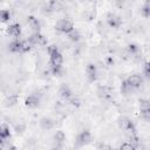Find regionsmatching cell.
<instances>
[{
  "mask_svg": "<svg viewBox=\"0 0 150 150\" xmlns=\"http://www.w3.org/2000/svg\"><path fill=\"white\" fill-rule=\"evenodd\" d=\"M86 76L89 82H95L97 80V67L94 63H89L86 67Z\"/></svg>",
  "mask_w": 150,
  "mask_h": 150,
  "instance_id": "8",
  "label": "cell"
},
{
  "mask_svg": "<svg viewBox=\"0 0 150 150\" xmlns=\"http://www.w3.org/2000/svg\"><path fill=\"white\" fill-rule=\"evenodd\" d=\"M141 15L145 19L150 16V2L149 1H145L144 5L141 7Z\"/></svg>",
  "mask_w": 150,
  "mask_h": 150,
  "instance_id": "17",
  "label": "cell"
},
{
  "mask_svg": "<svg viewBox=\"0 0 150 150\" xmlns=\"http://www.w3.org/2000/svg\"><path fill=\"white\" fill-rule=\"evenodd\" d=\"M91 141H93V135L89 130H82L76 136V144L79 146H84V145L91 143Z\"/></svg>",
  "mask_w": 150,
  "mask_h": 150,
  "instance_id": "3",
  "label": "cell"
},
{
  "mask_svg": "<svg viewBox=\"0 0 150 150\" xmlns=\"http://www.w3.org/2000/svg\"><path fill=\"white\" fill-rule=\"evenodd\" d=\"M131 122H132V121H130V120H129L128 117H125V116H120V117L117 118V121H116L118 129H120V130H123V131H127V129L129 128V125H130Z\"/></svg>",
  "mask_w": 150,
  "mask_h": 150,
  "instance_id": "12",
  "label": "cell"
},
{
  "mask_svg": "<svg viewBox=\"0 0 150 150\" xmlns=\"http://www.w3.org/2000/svg\"><path fill=\"white\" fill-rule=\"evenodd\" d=\"M27 41L33 46H38V47H45L47 45V38L45 35H42L40 32L39 33H33L28 39Z\"/></svg>",
  "mask_w": 150,
  "mask_h": 150,
  "instance_id": "2",
  "label": "cell"
},
{
  "mask_svg": "<svg viewBox=\"0 0 150 150\" xmlns=\"http://www.w3.org/2000/svg\"><path fill=\"white\" fill-rule=\"evenodd\" d=\"M132 89H138L142 84H143V77L139 74H132L130 75L128 79L124 80Z\"/></svg>",
  "mask_w": 150,
  "mask_h": 150,
  "instance_id": "5",
  "label": "cell"
},
{
  "mask_svg": "<svg viewBox=\"0 0 150 150\" xmlns=\"http://www.w3.org/2000/svg\"><path fill=\"white\" fill-rule=\"evenodd\" d=\"M8 49L11 53H21V41H19L18 39L13 40L8 45Z\"/></svg>",
  "mask_w": 150,
  "mask_h": 150,
  "instance_id": "15",
  "label": "cell"
},
{
  "mask_svg": "<svg viewBox=\"0 0 150 150\" xmlns=\"http://www.w3.org/2000/svg\"><path fill=\"white\" fill-rule=\"evenodd\" d=\"M0 128H1V125H0Z\"/></svg>",
  "mask_w": 150,
  "mask_h": 150,
  "instance_id": "32",
  "label": "cell"
},
{
  "mask_svg": "<svg viewBox=\"0 0 150 150\" xmlns=\"http://www.w3.org/2000/svg\"><path fill=\"white\" fill-rule=\"evenodd\" d=\"M39 124H40V128L42 129V130H52L54 127H55V122L50 118V117H47V116H45V117H42L41 120H40V122H39Z\"/></svg>",
  "mask_w": 150,
  "mask_h": 150,
  "instance_id": "10",
  "label": "cell"
},
{
  "mask_svg": "<svg viewBox=\"0 0 150 150\" xmlns=\"http://www.w3.org/2000/svg\"><path fill=\"white\" fill-rule=\"evenodd\" d=\"M4 149V144H0V150H2Z\"/></svg>",
  "mask_w": 150,
  "mask_h": 150,
  "instance_id": "31",
  "label": "cell"
},
{
  "mask_svg": "<svg viewBox=\"0 0 150 150\" xmlns=\"http://www.w3.org/2000/svg\"><path fill=\"white\" fill-rule=\"evenodd\" d=\"M27 23H28V26H29L33 30H35V33H39V30H40V28H41V23H40V20H39L36 16H34V15H28V16H27Z\"/></svg>",
  "mask_w": 150,
  "mask_h": 150,
  "instance_id": "11",
  "label": "cell"
},
{
  "mask_svg": "<svg viewBox=\"0 0 150 150\" xmlns=\"http://www.w3.org/2000/svg\"><path fill=\"white\" fill-rule=\"evenodd\" d=\"M8 137H11V131H9V128L6 127V125H1L0 128V139H7Z\"/></svg>",
  "mask_w": 150,
  "mask_h": 150,
  "instance_id": "18",
  "label": "cell"
},
{
  "mask_svg": "<svg viewBox=\"0 0 150 150\" xmlns=\"http://www.w3.org/2000/svg\"><path fill=\"white\" fill-rule=\"evenodd\" d=\"M5 105L8 107V108H12V107H15L18 103H19V96L15 95V94H12V95H8L5 101H4Z\"/></svg>",
  "mask_w": 150,
  "mask_h": 150,
  "instance_id": "14",
  "label": "cell"
},
{
  "mask_svg": "<svg viewBox=\"0 0 150 150\" xmlns=\"http://www.w3.org/2000/svg\"><path fill=\"white\" fill-rule=\"evenodd\" d=\"M6 34L8 36H12L14 39H18L20 35H21V26L20 23L15 22V23H12L9 26H7L6 28Z\"/></svg>",
  "mask_w": 150,
  "mask_h": 150,
  "instance_id": "6",
  "label": "cell"
},
{
  "mask_svg": "<svg viewBox=\"0 0 150 150\" xmlns=\"http://www.w3.org/2000/svg\"><path fill=\"white\" fill-rule=\"evenodd\" d=\"M40 104V97L36 94H29L25 98V105L29 109H35Z\"/></svg>",
  "mask_w": 150,
  "mask_h": 150,
  "instance_id": "7",
  "label": "cell"
},
{
  "mask_svg": "<svg viewBox=\"0 0 150 150\" xmlns=\"http://www.w3.org/2000/svg\"><path fill=\"white\" fill-rule=\"evenodd\" d=\"M68 35V39L71 41V42H77V41H80V39H81V35H80V33L77 32V30H73V32H70L69 34H67Z\"/></svg>",
  "mask_w": 150,
  "mask_h": 150,
  "instance_id": "21",
  "label": "cell"
},
{
  "mask_svg": "<svg viewBox=\"0 0 150 150\" xmlns=\"http://www.w3.org/2000/svg\"><path fill=\"white\" fill-rule=\"evenodd\" d=\"M143 73H144V76H145L146 79H149V76H150V71H149V63H148V61L144 63V69H143Z\"/></svg>",
  "mask_w": 150,
  "mask_h": 150,
  "instance_id": "29",
  "label": "cell"
},
{
  "mask_svg": "<svg viewBox=\"0 0 150 150\" xmlns=\"http://www.w3.org/2000/svg\"><path fill=\"white\" fill-rule=\"evenodd\" d=\"M68 102H69L73 107H75V108L81 107V103H82V102H81V100H80V97H79V96H74V95L68 100Z\"/></svg>",
  "mask_w": 150,
  "mask_h": 150,
  "instance_id": "24",
  "label": "cell"
},
{
  "mask_svg": "<svg viewBox=\"0 0 150 150\" xmlns=\"http://www.w3.org/2000/svg\"><path fill=\"white\" fill-rule=\"evenodd\" d=\"M30 49H32V45L27 40L21 41V53H28L30 52Z\"/></svg>",
  "mask_w": 150,
  "mask_h": 150,
  "instance_id": "25",
  "label": "cell"
},
{
  "mask_svg": "<svg viewBox=\"0 0 150 150\" xmlns=\"http://www.w3.org/2000/svg\"><path fill=\"white\" fill-rule=\"evenodd\" d=\"M150 109V102L148 98H141L139 100V110L144 111V110H149Z\"/></svg>",
  "mask_w": 150,
  "mask_h": 150,
  "instance_id": "22",
  "label": "cell"
},
{
  "mask_svg": "<svg viewBox=\"0 0 150 150\" xmlns=\"http://www.w3.org/2000/svg\"><path fill=\"white\" fill-rule=\"evenodd\" d=\"M134 89L125 82V81H123L122 82V84H121V91L123 93V94H129V93H131Z\"/></svg>",
  "mask_w": 150,
  "mask_h": 150,
  "instance_id": "26",
  "label": "cell"
},
{
  "mask_svg": "<svg viewBox=\"0 0 150 150\" xmlns=\"http://www.w3.org/2000/svg\"><path fill=\"white\" fill-rule=\"evenodd\" d=\"M138 50H139V47L137 46V45H135V43H129L128 45V47H127V52H128V54L129 55H136L137 53H138Z\"/></svg>",
  "mask_w": 150,
  "mask_h": 150,
  "instance_id": "20",
  "label": "cell"
},
{
  "mask_svg": "<svg viewBox=\"0 0 150 150\" xmlns=\"http://www.w3.org/2000/svg\"><path fill=\"white\" fill-rule=\"evenodd\" d=\"M8 150H18V148H16V146H14V145H11Z\"/></svg>",
  "mask_w": 150,
  "mask_h": 150,
  "instance_id": "30",
  "label": "cell"
},
{
  "mask_svg": "<svg viewBox=\"0 0 150 150\" xmlns=\"http://www.w3.org/2000/svg\"><path fill=\"white\" fill-rule=\"evenodd\" d=\"M120 150H136L129 142H124V143H122L121 144V146H120Z\"/></svg>",
  "mask_w": 150,
  "mask_h": 150,
  "instance_id": "27",
  "label": "cell"
},
{
  "mask_svg": "<svg viewBox=\"0 0 150 150\" xmlns=\"http://www.w3.org/2000/svg\"><path fill=\"white\" fill-rule=\"evenodd\" d=\"M62 71H63L62 66H50V73L54 76H61Z\"/></svg>",
  "mask_w": 150,
  "mask_h": 150,
  "instance_id": "23",
  "label": "cell"
},
{
  "mask_svg": "<svg viewBox=\"0 0 150 150\" xmlns=\"http://www.w3.org/2000/svg\"><path fill=\"white\" fill-rule=\"evenodd\" d=\"M53 138H54V141L56 142V144L61 145V144H63L64 141H66V134H64L62 130H56L55 134H54V136H53Z\"/></svg>",
  "mask_w": 150,
  "mask_h": 150,
  "instance_id": "16",
  "label": "cell"
},
{
  "mask_svg": "<svg viewBox=\"0 0 150 150\" xmlns=\"http://www.w3.org/2000/svg\"><path fill=\"white\" fill-rule=\"evenodd\" d=\"M141 117H142L145 122H149V120H150V109H149V110L141 111Z\"/></svg>",
  "mask_w": 150,
  "mask_h": 150,
  "instance_id": "28",
  "label": "cell"
},
{
  "mask_svg": "<svg viewBox=\"0 0 150 150\" xmlns=\"http://www.w3.org/2000/svg\"><path fill=\"white\" fill-rule=\"evenodd\" d=\"M48 56H49V66H62L63 56L60 53V50H57L55 53H52Z\"/></svg>",
  "mask_w": 150,
  "mask_h": 150,
  "instance_id": "9",
  "label": "cell"
},
{
  "mask_svg": "<svg viewBox=\"0 0 150 150\" xmlns=\"http://www.w3.org/2000/svg\"><path fill=\"white\" fill-rule=\"evenodd\" d=\"M105 19H107V23H108V26H109L110 28H118V27H121V25H122V19H121V16H118L117 14H115V13H112V12L108 13Z\"/></svg>",
  "mask_w": 150,
  "mask_h": 150,
  "instance_id": "4",
  "label": "cell"
},
{
  "mask_svg": "<svg viewBox=\"0 0 150 150\" xmlns=\"http://www.w3.org/2000/svg\"><path fill=\"white\" fill-rule=\"evenodd\" d=\"M11 20V13L8 9H0V22H7Z\"/></svg>",
  "mask_w": 150,
  "mask_h": 150,
  "instance_id": "19",
  "label": "cell"
},
{
  "mask_svg": "<svg viewBox=\"0 0 150 150\" xmlns=\"http://www.w3.org/2000/svg\"><path fill=\"white\" fill-rule=\"evenodd\" d=\"M55 28L56 30H59L60 33L62 34H69L70 32H73L75 28H74V22L68 19V18H63V19H59L56 21V25H55Z\"/></svg>",
  "mask_w": 150,
  "mask_h": 150,
  "instance_id": "1",
  "label": "cell"
},
{
  "mask_svg": "<svg viewBox=\"0 0 150 150\" xmlns=\"http://www.w3.org/2000/svg\"><path fill=\"white\" fill-rule=\"evenodd\" d=\"M59 94H60L61 98L64 100V101H68V100L73 96V91H71V89H70L67 84L61 86V88H60V90H59Z\"/></svg>",
  "mask_w": 150,
  "mask_h": 150,
  "instance_id": "13",
  "label": "cell"
}]
</instances>
